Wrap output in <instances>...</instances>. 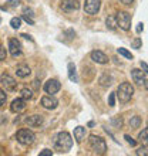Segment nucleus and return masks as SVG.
Returning <instances> with one entry per match:
<instances>
[{
  "label": "nucleus",
  "mask_w": 148,
  "mask_h": 156,
  "mask_svg": "<svg viewBox=\"0 0 148 156\" xmlns=\"http://www.w3.org/2000/svg\"><path fill=\"white\" fill-rule=\"evenodd\" d=\"M60 7H61L63 12L73 13V12H77L80 9V3H78V0H63Z\"/></svg>",
  "instance_id": "8"
},
{
  "label": "nucleus",
  "mask_w": 148,
  "mask_h": 156,
  "mask_svg": "<svg viewBox=\"0 0 148 156\" xmlns=\"http://www.w3.org/2000/svg\"><path fill=\"white\" fill-rule=\"evenodd\" d=\"M17 142H20L21 145H31L34 142V133L29 129H20V131L17 132Z\"/></svg>",
  "instance_id": "5"
},
{
  "label": "nucleus",
  "mask_w": 148,
  "mask_h": 156,
  "mask_svg": "<svg viewBox=\"0 0 148 156\" xmlns=\"http://www.w3.org/2000/svg\"><path fill=\"white\" fill-rule=\"evenodd\" d=\"M100 85L101 87H104V88H107V87H110L111 84H113V78L110 77V75H107V74H104V75H101V78H100Z\"/></svg>",
  "instance_id": "20"
},
{
  "label": "nucleus",
  "mask_w": 148,
  "mask_h": 156,
  "mask_svg": "<svg viewBox=\"0 0 148 156\" xmlns=\"http://www.w3.org/2000/svg\"><path fill=\"white\" fill-rule=\"evenodd\" d=\"M71 146H73V139L68 132H60L54 138V148L58 152H67L71 149Z\"/></svg>",
  "instance_id": "1"
},
{
  "label": "nucleus",
  "mask_w": 148,
  "mask_h": 156,
  "mask_svg": "<svg viewBox=\"0 0 148 156\" xmlns=\"http://www.w3.org/2000/svg\"><path fill=\"white\" fill-rule=\"evenodd\" d=\"M115 19H117V24H118V27L121 30L128 31V30L131 29V14H130V13L118 12L117 16H115Z\"/></svg>",
  "instance_id": "4"
},
{
  "label": "nucleus",
  "mask_w": 148,
  "mask_h": 156,
  "mask_svg": "<svg viewBox=\"0 0 148 156\" xmlns=\"http://www.w3.org/2000/svg\"><path fill=\"white\" fill-rule=\"evenodd\" d=\"M21 94V98L23 99H31L33 98V92H31V90H29V88H23V90L20 91Z\"/></svg>",
  "instance_id": "23"
},
{
  "label": "nucleus",
  "mask_w": 148,
  "mask_h": 156,
  "mask_svg": "<svg viewBox=\"0 0 148 156\" xmlns=\"http://www.w3.org/2000/svg\"><path fill=\"white\" fill-rule=\"evenodd\" d=\"M144 87H145V90L148 91V81H147V80H145V82H144Z\"/></svg>",
  "instance_id": "37"
},
{
  "label": "nucleus",
  "mask_w": 148,
  "mask_h": 156,
  "mask_svg": "<svg viewBox=\"0 0 148 156\" xmlns=\"http://www.w3.org/2000/svg\"><path fill=\"white\" fill-rule=\"evenodd\" d=\"M26 108V99L23 98H16L10 105V111L14 112V114H19Z\"/></svg>",
  "instance_id": "15"
},
{
  "label": "nucleus",
  "mask_w": 148,
  "mask_h": 156,
  "mask_svg": "<svg viewBox=\"0 0 148 156\" xmlns=\"http://www.w3.org/2000/svg\"><path fill=\"white\" fill-rule=\"evenodd\" d=\"M88 145H90L91 151H93L95 155H104L105 151H107L105 140L97 135H91L90 138H88Z\"/></svg>",
  "instance_id": "3"
},
{
  "label": "nucleus",
  "mask_w": 148,
  "mask_h": 156,
  "mask_svg": "<svg viewBox=\"0 0 148 156\" xmlns=\"http://www.w3.org/2000/svg\"><path fill=\"white\" fill-rule=\"evenodd\" d=\"M9 51L13 57H19L21 55V44L17 38H10L9 40Z\"/></svg>",
  "instance_id": "9"
},
{
  "label": "nucleus",
  "mask_w": 148,
  "mask_h": 156,
  "mask_svg": "<svg viewBox=\"0 0 148 156\" xmlns=\"http://www.w3.org/2000/svg\"><path fill=\"white\" fill-rule=\"evenodd\" d=\"M51 155H53V152H51L50 149H44V151L40 152V156H51Z\"/></svg>",
  "instance_id": "33"
},
{
  "label": "nucleus",
  "mask_w": 148,
  "mask_h": 156,
  "mask_svg": "<svg viewBox=\"0 0 148 156\" xmlns=\"http://www.w3.org/2000/svg\"><path fill=\"white\" fill-rule=\"evenodd\" d=\"M68 78L73 82H77V73H76V66H74L73 62L68 64Z\"/></svg>",
  "instance_id": "21"
},
{
  "label": "nucleus",
  "mask_w": 148,
  "mask_h": 156,
  "mask_svg": "<svg viewBox=\"0 0 148 156\" xmlns=\"http://www.w3.org/2000/svg\"><path fill=\"white\" fill-rule=\"evenodd\" d=\"M120 2H121L123 4H127V6H130V4H132V2H134V0H120Z\"/></svg>",
  "instance_id": "35"
},
{
  "label": "nucleus",
  "mask_w": 148,
  "mask_h": 156,
  "mask_svg": "<svg viewBox=\"0 0 148 156\" xmlns=\"http://www.w3.org/2000/svg\"><path fill=\"white\" fill-rule=\"evenodd\" d=\"M141 30H142V24H138V29H137V31H138V33H140Z\"/></svg>",
  "instance_id": "36"
},
{
  "label": "nucleus",
  "mask_w": 148,
  "mask_h": 156,
  "mask_svg": "<svg viewBox=\"0 0 148 156\" xmlns=\"http://www.w3.org/2000/svg\"><path fill=\"white\" fill-rule=\"evenodd\" d=\"M117 53L120 54V55H123V57H125V58H128V60H132V54L128 51V50H125V48H123V47H120L118 50H117Z\"/></svg>",
  "instance_id": "24"
},
{
  "label": "nucleus",
  "mask_w": 148,
  "mask_h": 156,
  "mask_svg": "<svg viewBox=\"0 0 148 156\" xmlns=\"http://www.w3.org/2000/svg\"><path fill=\"white\" fill-rule=\"evenodd\" d=\"M137 155H138V156H141V155H142V156H148V151L145 148H140L138 151H137Z\"/></svg>",
  "instance_id": "31"
},
{
  "label": "nucleus",
  "mask_w": 148,
  "mask_h": 156,
  "mask_svg": "<svg viewBox=\"0 0 148 156\" xmlns=\"http://www.w3.org/2000/svg\"><path fill=\"white\" fill-rule=\"evenodd\" d=\"M0 84H2V87H3L6 91H13L14 88H16L17 85V82L16 80L12 77V75H9V74H2V77H0Z\"/></svg>",
  "instance_id": "7"
},
{
  "label": "nucleus",
  "mask_w": 148,
  "mask_h": 156,
  "mask_svg": "<svg viewBox=\"0 0 148 156\" xmlns=\"http://www.w3.org/2000/svg\"><path fill=\"white\" fill-rule=\"evenodd\" d=\"M74 139L77 140L78 144L86 139V128H83V126L76 128V129H74Z\"/></svg>",
  "instance_id": "17"
},
{
  "label": "nucleus",
  "mask_w": 148,
  "mask_h": 156,
  "mask_svg": "<svg viewBox=\"0 0 148 156\" xmlns=\"http://www.w3.org/2000/svg\"><path fill=\"white\" fill-rule=\"evenodd\" d=\"M141 68L144 70V73H147V74H148V64H147V62L141 61Z\"/></svg>",
  "instance_id": "34"
},
{
  "label": "nucleus",
  "mask_w": 148,
  "mask_h": 156,
  "mask_svg": "<svg viewBox=\"0 0 148 156\" xmlns=\"http://www.w3.org/2000/svg\"><path fill=\"white\" fill-rule=\"evenodd\" d=\"M16 74H17V77H19V78H26V77H29V75L31 74V70H30L29 66L21 64V66H17Z\"/></svg>",
  "instance_id": "16"
},
{
  "label": "nucleus",
  "mask_w": 148,
  "mask_h": 156,
  "mask_svg": "<svg viewBox=\"0 0 148 156\" xmlns=\"http://www.w3.org/2000/svg\"><path fill=\"white\" fill-rule=\"evenodd\" d=\"M131 77H132V80H134V82H135L137 85H144V82H145V73L142 70L134 68V70L131 71Z\"/></svg>",
  "instance_id": "14"
},
{
  "label": "nucleus",
  "mask_w": 148,
  "mask_h": 156,
  "mask_svg": "<svg viewBox=\"0 0 148 156\" xmlns=\"http://www.w3.org/2000/svg\"><path fill=\"white\" fill-rule=\"evenodd\" d=\"M138 140H140L144 146H148V128H144V129L138 133Z\"/></svg>",
  "instance_id": "18"
},
{
  "label": "nucleus",
  "mask_w": 148,
  "mask_h": 156,
  "mask_svg": "<svg viewBox=\"0 0 148 156\" xmlns=\"http://www.w3.org/2000/svg\"><path fill=\"white\" fill-rule=\"evenodd\" d=\"M60 88H61V84H60L57 80H49V81L44 84V91L50 95L57 94L58 91H60Z\"/></svg>",
  "instance_id": "10"
},
{
  "label": "nucleus",
  "mask_w": 148,
  "mask_h": 156,
  "mask_svg": "<svg viewBox=\"0 0 148 156\" xmlns=\"http://www.w3.org/2000/svg\"><path fill=\"white\" fill-rule=\"evenodd\" d=\"M124 138L127 139V142H128V144H130V145H131V146H135V145H137V142H135V140H134V139H132V138H131V136H130V135H125V136H124Z\"/></svg>",
  "instance_id": "32"
},
{
  "label": "nucleus",
  "mask_w": 148,
  "mask_h": 156,
  "mask_svg": "<svg viewBox=\"0 0 148 156\" xmlns=\"http://www.w3.org/2000/svg\"><path fill=\"white\" fill-rule=\"evenodd\" d=\"M90 57H91V60L94 62H97V64H107L108 62V57L103 53V51H98V50L91 51Z\"/></svg>",
  "instance_id": "11"
},
{
  "label": "nucleus",
  "mask_w": 148,
  "mask_h": 156,
  "mask_svg": "<svg viewBox=\"0 0 148 156\" xmlns=\"http://www.w3.org/2000/svg\"><path fill=\"white\" fill-rule=\"evenodd\" d=\"M100 7H101V0H86L84 3V12L91 16L97 14Z\"/></svg>",
  "instance_id": "6"
},
{
  "label": "nucleus",
  "mask_w": 148,
  "mask_h": 156,
  "mask_svg": "<svg viewBox=\"0 0 148 156\" xmlns=\"http://www.w3.org/2000/svg\"><path fill=\"white\" fill-rule=\"evenodd\" d=\"M115 95H117V98H118L120 102H123V104L128 102V101L132 98V95H134V87H132L130 82H123V84L118 87Z\"/></svg>",
  "instance_id": "2"
},
{
  "label": "nucleus",
  "mask_w": 148,
  "mask_h": 156,
  "mask_svg": "<svg viewBox=\"0 0 148 156\" xmlns=\"http://www.w3.org/2000/svg\"><path fill=\"white\" fill-rule=\"evenodd\" d=\"M6 101H7V95H6V92L3 90H0V108L6 104Z\"/></svg>",
  "instance_id": "27"
},
{
  "label": "nucleus",
  "mask_w": 148,
  "mask_h": 156,
  "mask_svg": "<svg viewBox=\"0 0 148 156\" xmlns=\"http://www.w3.org/2000/svg\"><path fill=\"white\" fill-rule=\"evenodd\" d=\"M23 16H27V17H30V19H33V10H31V9H27L26 7L24 9V12H23Z\"/></svg>",
  "instance_id": "30"
},
{
  "label": "nucleus",
  "mask_w": 148,
  "mask_h": 156,
  "mask_svg": "<svg viewBox=\"0 0 148 156\" xmlns=\"http://www.w3.org/2000/svg\"><path fill=\"white\" fill-rule=\"evenodd\" d=\"M24 122L29 125V126L31 128H39L43 125V122H44V119H43V116L41 115H30L27 116V118L24 119Z\"/></svg>",
  "instance_id": "13"
},
{
  "label": "nucleus",
  "mask_w": 148,
  "mask_h": 156,
  "mask_svg": "<svg viewBox=\"0 0 148 156\" xmlns=\"http://www.w3.org/2000/svg\"><path fill=\"white\" fill-rule=\"evenodd\" d=\"M6 48H4L3 45L0 44V61H3V60H6Z\"/></svg>",
  "instance_id": "29"
},
{
  "label": "nucleus",
  "mask_w": 148,
  "mask_h": 156,
  "mask_svg": "<svg viewBox=\"0 0 148 156\" xmlns=\"http://www.w3.org/2000/svg\"><path fill=\"white\" fill-rule=\"evenodd\" d=\"M140 125H141V118L140 116H132V118L130 119V126H131L132 129L140 128Z\"/></svg>",
  "instance_id": "22"
},
{
  "label": "nucleus",
  "mask_w": 148,
  "mask_h": 156,
  "mask_svg": "<svg viewBox=\"0 0 148 156\" xmlns=\"http://www.w3.org/2000/svg\"><path fill=\"white\" fill-rule=\"evenodd\" d=\"M105 24H107V27L110 30H117V27H118V24H117V19H115L114 16H108L107 20H105Z\"/></svg>",
  "instance_id": "19"
},
{
  "label": "nucleus",
  "mask_w": 148,
  "mask_h": 156,
  "mask_svg": "<svg viewBox=\"0 0 148 156\" xmlns=\"http://www.w3.org/2000/svg\"><path fill=\"white\" fill-rule=\"evenodd\" d=\"M10 26H12L13 29H19L21 26V19H19V17H13L12 20H10Z\"/></svg>",
  "instance_id": "25"
},
{
  "label": "nucleus",
  "mask_w": 148,
  "mask_h": 156,
  "mask_svg": "<svg viewBox=\"0 0 148 156\" xmlns=\"http://www.w3.org/2000/svg\"><path fill=\"white\" fill-rule=\"evenodd\" d=\"M108 105L110 107H114L115 105V92L110 94V97H108Z\"/></svg>",
  "instance_id": "28"
},
{
  "label": "nucleus",
  "mask_w": 148,
  "mask_h": 156,
  "mask_svg": "<svg viewBox=\"0 0 148 156\" xmlns=\"http://www.w3.org/2000/svg\"><path fill=\"white\" fill-rule=\"evenodd\" d=\"M20 6V0H9L6 4V9H14Z\"/></svg>",
  "instance_id": "26"
},
{
  "label": "nucleus",
  "mask_w": 148,
  "mask_h": 156,
  "mask_svg": "<svg viewBox=\"0 0 148 156\" xmlns=\"http://www.w3.org/2000/svg\"><path fill=\"white\" fill-rule=\"evenodd\" d=\"M41 105L46 108V109H56L58 105V101L51 95H47V97H43L41 98Z\"/></svg>",
  "instance_id": "12"
}]
</instances>
